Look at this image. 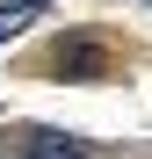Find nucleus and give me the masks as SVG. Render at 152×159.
I'll return each instance as SVG.
<instances>
[{"mask_svg": "<svg viewBox=\"0 0 152 159\" xmlns=\"http://www.w3.org/2000/svg\"><path fill=\"white\" fill-rule=\"evenodd\" d=\"M22 159H87L72 138H58V130H29L22 138Z\"/></svg>", "mask_w": 152, "mask_h": 159, "instance_id": "f257e3e1", "label": "nucleus"}]
</instances>
